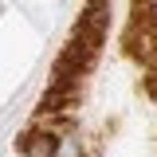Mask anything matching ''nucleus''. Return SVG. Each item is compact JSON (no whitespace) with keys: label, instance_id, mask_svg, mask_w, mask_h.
Returning <instances> with one entry per match:
<instances>
[{"label":"nucleus","instance_id":"1","mask_svg":"<svg viewBox=\"0 0 157 157\" xmlns=\"http://www.w3.org/2000/svg\"><path fill=\"white\" fill-rule=\"evenodd\" d=\"M126 47L149 71H157V16H134L130 32H126Z\"/></svg>","mask_w":157,"mask_h":157},{"label":"nucleus","instance_id":"2","mask_svg":"<svg viewBox=\"0 0 157 157\" xmlns=\"http://www.w3.org/2000/svg\"><path fill=\"white\" fill-rule=\"evenodd\" d=\"M55 145H59V137L51 130H28L16 137V149L24 157H55Z\"/></svg>","mask_w":157,"mask_h":157},{"label":"nucleus","instance_id":"3","mask_svg":"<svg viewBox=\"0 0 157 157\" xmlns=\"http://www.w3.org/2000/svg\"><path fill=\"white\" fill-rule=\"evenodd\" d=\"M78 28L102 39L106 28H110V0H86V8H82V16H78Z\"/></svg>","mask_w":157,"mask_h":157},{"label":"nucleus","instance_id":"4","mask_svg":"<svg viewBox=\"0 0 157 157\" xmlns=\"http://www.w3.org/2000/svg\"><path fill=\"white\" fill-rule=\"evenodd\" d=\"M75 98H78V90H67V86H55V82H51V86L43 90V98H39V114H43V118H51V114H67Z\"/></svg>","mask_w":157,"mask_h":157},{"label":"nucleus","instance_id":"5","mask_svg":"<svg viewBox=\"0 0 157 157\" xmlns=\"http://www.w3.org/2000/svg\"><path fill=\"white\" fill-rule=\"evenodd\" d=\"M55 157H82V149H78V141H75V137H59Z\"/></svg>","mask_w":157,"mask_h":157}]
</instances>
